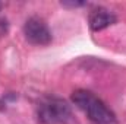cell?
<instances>
[{
	"instance_id": "1",
	"label": "cell",
	"mask_w": 126,
	"mask_h": 124,
	"mask_svg": "<svg viewBox=\"0 0 126 124\" xmlns=\"http://www.w3.org/2000/svg\"><path fill=\"white\" fill-rule=\"evenodd\" d=\"M70 101L93 124H119L116 114L91 91L76 89L72 93Z\"/></svg>"
},
{
	"instance_id": "2",
	"label": "cell",
	"mask_w": 126,
	"mask_h": 124,
	"mask_svg": "<svg viewBox=\"0 0 126 124\" xmlns=\"http://www.w3.org/2000/svg\"><path fill=\"white\" fill-rule=\"evenodd\" d=\"M37 120L40 124H70L73 114L70 105L63 98L46 95L37 105Z\"/></svg>"
},
{
	"instance_id": "3",
	"label": "cell",
	"mask_w": 126,
	"mask_h": 124,
	"mask_svg": "<svg viewBox=\"0 0 126 124\" xmlns=\"http://www.w3.org/2000/svg\"><path fill=\"white\" fill-rule=\"evenodd\" d=\"M24 35H25V39L32 45H48L53 41L50 28L38 16H32L27 19L24 25Z\"/></svg>"
},
{
	"instance_id": "4",
	"label": "cell",
	"mask_w": 126,
	"mask_h": 124,
	"mask_svg": "<svg viewBox=\"0 0 126 124\" xmlns=\"http://www.w3.org/2000/svg\"><path fill=\"white\" fill-rule=\"evenodd\" d=\"M116 22H117V16L103 6L94 7L88 15V25L93 32L103 31V29L114 25Z\"/></svg>"
},
{
	"instance_id": "5",
	"label": "cell",
	"mask_w": 126,
	"mask_h": 124,
	"mask_svg": "<svg viewBox=\"0 0 126 124\" xmlns=\"http://www.w3.org/2000/svg\"><path fill=\"white\" fill-rule=\"evenodd\" d=\"M16 99H18V95H16V93H13V92L4 93V95L1 96V99H0V110H6L7 105H9L10 102L16 101Z\"/></svg>"
},
{
	"instance_id": "6",
	"label": "cell",
	"mask_w": 126,
	"mask_h": 124,
	"mask_svg": "<svg viewBox=\"0 0 126 124\" xmlns=\"http://www.w3.org/2000/svg\"><path fill=\"white\" fill-rule=\"evenodd\" d=\"M60 4L64 7H82V6H87V1H67V0H64Z\"/></svg>"
},
{
	"instance_id": "7",
	"label": "cell",
	"mask_w": 126,
	"mask_h": 124,
	"mask_svg": "<svg viewBox=\"0 0 126 124\" xmlns=\"http://www.w3.org/2000/svg\"><path fill=\"white\" fill-rule=\"evenodd\" d=\"M1 6H3V4H1V3H0V9H1Z\"/></svg>"
}]
</instances>
